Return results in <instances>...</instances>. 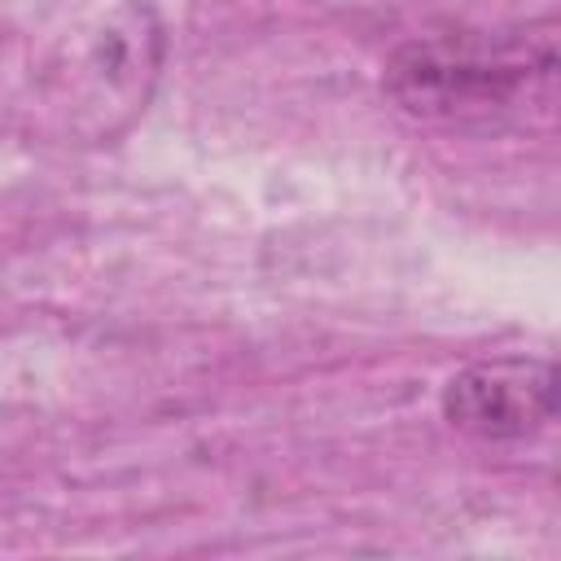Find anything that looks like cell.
I'll return each mask as SVG.
<instances>
[{
	"label": "cell",
	"instance_id": "cell-3",
	"mask_svg": "<svg viewBox=\"0 0 561 561\" xmlns=\"http://www.w3.org/2000/svg\"><path fill=\"white\" fill-rule=\"evenodd\" d=\"M158 61H162V26L149 4L131 0L114 9L83 48L75 88L92 96V110L136 114L145 110V96L158 79Z\"/></svg>",
	"mask_w": 561,
	"mask_h": 561
},
{
	"label": "cell",
	"instance_id": "cell-2",
	"mask_svg": "<svg viewBox=\"0 0 561 561\" xmlns=\"http://www.w3.org/2000/svg\"><path fill=\"white\" fill-rule=\"evenodd\" d=\"M443 416L478 443H526L557 416V368L535 355H495L460 368Z\"/></svg>",
	"mask_w": 561,
	"mask_h": 561
},
{
	"label": "cell",
	"instance_id": "cell-1",
	"mask_svg": "<svg viewBox=\"0 0 561 561\" xmlns=\"http://www.w3.org/2000/svg\"><path fill=\"white\" fill-rule=\"evenodd\" d=\"M390 101L430 123L495 127L548 118L557 101L552 26L495 39H416L386 66Z\"/></svg>",
	"mask_w": 561,
	"mask_h": 561
}]
</instances>
